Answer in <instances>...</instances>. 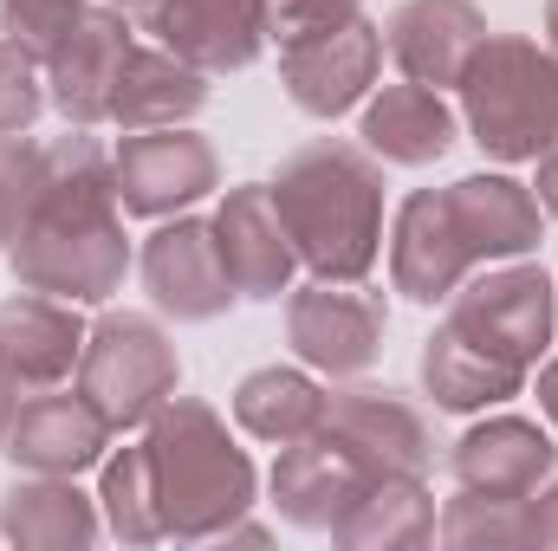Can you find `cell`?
Here are the masks:
<instances>
[{"label": "cell", "mask_w": 558, "mask_h": 551, "mask_svg": "<svg viewBox=\"0 0 558 551\" xmlns=\"http://www.w3.org/2000/svg\"><path fill=\"white\" fill-rule=\"evenodd\" d=\"M448 325L461 338H474L481 351H494L513 370H533L553 351L558 331V285L546 279V267L533 260H494L474 267L448 292Z\"/></svg>", "instance_id": "obj_6"}, {"label": "cell", "mask_w": 558, "mask_h": 551, "mask_svg": "<svg viewBox=\"0 0 558 551\" xmlns=\"http://www.w3.org/2000/svg\"><path fill=\"white\" fill-rule=\"evenodd\" d=\"M143 454H149L162 532L182 539V546L228 539V526L247 519V506L260 493V474H254L247 448L228 434V421L202 396L175 390L162 409L149 415L143 421Z\"/></svg>", "instance_id": "obj_3"}, {"label": "cell", "mask_w": 558, "mask_h": 551, "mask_svg": "<svg viewBox=\"0 0 558 551\" xmlns=\"http://www.w3.org/2000/svg\"><path fill=\"white\" fill-rule=\"evenodd\" d=\"M546 39H553V52H558V0H546Z\"/></svg>", "instance_id": "obj_37"}, {"label": "cell", "mask_w": 558, "mask_h": 551, "mask_svg": "<svg viewBox=\"0 0 558 551\" xmlns=\"http://www.w3.org/2000/svg\"><path fill=\"white\" fill-rule=\"evenodd\" d=\"M533 195H539V208H546V215L558 221V143L546 149V156H539V175H533Z\"/></svg>", "instance_id": "obj_34"}, {"label": "cell", "mask_w": 558, "mask_h": 551, "mask_svg": "<svg viewBox=\"0 0 558 551\" xmlns=\"http://www.w3.org/2000/svg\"><path fill=\"white\" fill-rule=\"evenodd\" d=\"M46 105H52L46 98V65L26 46L0 39V137H26Z\"/></svg>", "instance_id": "obj_30"}, {"label": "cell", "mask_w": 558, "mask_h": 551, "mask_svg": "<svg viewBox=\"0 0 558 551\" xmlns=\"http://www.w3.org/2000/svg\"><path fill=\"white\" fill-rule=\"evenodd\" d=\"M454 91L468 137L494 162H539L558 143V52L526 33H487Z\"/></svg>", "instance_id": "obj_4"}, {"label": "cell", "mask_w": 558, "mask_h": 551, "mask_svg": "<svg viewBox=\"0 0 558 551\" xmlns=\"http://www.w3.org/2000/svg\"><path fill=\"white\" fill-rule=\"evenodd\" d=\"M435 539L454 551L526 546V506L520 500H487V493H454L435 519Z\"/></svg>", "instance_id": "obj_29"}, {"label": "cell", "mask_w": 558, "mask_h": 551, "mask_svg": "<svg viewBox=\"0 0 558 551\" xmlns=\"http://www.w3.org/2000/svg\"><path fill=\"white\" fill-rule=\"evenodd\" d=\"M98 513H105V532L118 546H156V539H169L162 513H156V480H149L143 441L98 461Z\"/></svg>", "instance_id": "obj_28"}, {"label": "cell", "mask_w": 558, "mask_h": 551, "mask_svg": "<svg viewBox=\"0 0 558 551\" xmlns=\"http://www.w3.org/2000/svg\"><path fill=\"white\" fill-rule=\"evenodd\" d=\"M487 39V13L474 0H403L384 20V52L397 59L403 78L416 85H461L468 59Z\"/></svg>", "instance_id": "obj_19"}, {"label": "cell", "mask_w": 558, "mask_h": 551, "mask_svg": "<svg viewBox=\"0 0 558 551\" xmlns=\"http://www.w3.org/2000/svg\"><path fill=\"white\" fill-rule=\"evenodd\" d=\"M474 247L448 208V188H416L403 195L397 221H390V285L410 305H448V292L474 273Z\"/></svg>", "instance_id": "obj_14"}, {"label": "cell", "mask_w": 558, "mask_h": 551, "mask_svg": "<svg viewBox=\"0 0 558 551\" xmlns=\"http://www.w3.org/2000/svg\"><path fill=\"white\" fill-rule=\"evenodd\" d=\"M318 434L338 441V448L364 467V480H384V474H428V467H435V428H428L422 403L403 396V390H384V383L331 390Z\"/></svg>", "instance_id": "obj_9"}, {"label": "cell", "mask_w": 558, "mask_h": 551, "mask_svg": "<svg viewBox=\"0 0 558 551\" xmlns=\"http://www.w3.org/2000/svg\"><path fill=\"white\" fill-rule=\"evenodd\" d=\"M111 421L92 409V396L85 390H33L20 415H13V428H7V461L20 467V474H92L105 454H111Z\"/></svg>", "instance_id": "obj_15"}, {"label": "cell", "mask_w": 558, "mask_h": 551, "mask_svg": "<svg viewBox=\"0 0 558 551\" xmlns=\"http://www.w3.org/2000/svg\"><path fill=\"white\" fill-rule=\"evenodd\" d=\"M20 403H26V390L0 370V448H7V428H13V415H20Z\"/></svg>", "instance_id": "obj_35"}, {"label": "cell", "mask_w": 558, "mask_h": 551, "mask_svg": "<svg viewBox=\"0 0 558 551\" xmlns=\"http://www.w3.org/2000/svg\"><path fill=\"white\" fill-rule=\"evenodd\" d=\"M448 474H454L461 493L526 500L539 480L558 474V441L539 421H526V415H487V421H474L448 448Z\"/></svg>", "instance_id": "obj_16"}, {"label": "cell", "mask_w": 558, "mask_h": 551, "mask_svg": "<svg viewBox=\"0 0 558 551\" xmlns=\"http://www.w3.org/2000/svg\"><path fill=\"white\" fill-rule=\"evenodd\" d=\"M274 506L286 526H299V532H331L338 519H344V506L364 493V467L338 448V441H325V434H305V441H286L274 461Z\"/></svg>", "instance_id": "obj_21"}, {"label": "cell", "mask_w": 558, "mask_h": 551, "mask_svg": "<svg viewBox=\"0 0 558 551\" xmlns=\"http://www.w3.org/2000/svg\"><path fill=\"white\" fill-rule=\"evenodd\" d=\"M85 318L72 298H52V292H26L20 298H0V370L33 396V390H59L72 383L78 357H85Z\"/></svg>", "instance_id": "obj_17"}, {"label": "cell", "mask_w": 558, "mask_h": 551, "mask_svg": "<svg viewBox=\"0 0 558 551\" xmlns=\"http://www.w3.org/2000/svg\"><path fill=\"white\" fill-rule=\"evenodd\" d=\"M105 532V513L92 493H78L72 474H26L0 493V539L26 551H78Z\"/></svg>", "instance_id": "obj_23"}, {"label": "cell", "mask_w": 558, "mask_h": 551, "mask_svg": "<svg viewBox=\"0 0 558 551\" xmlns=\"http://www.w3.org/2000/svg\"><path fill=\"white\" fill-rule=\"evenodd\" d=\"M539 409H546V421L558 434V357H546V370H539Z\"/></svg>", "instance_id": "obj_36"}, {"label": "cell", "mask_w": 558, "mask_h": 551, "mask_svg": "<svg viewBox=\"0 0 558 551\" xmlns=\"http://www.w3.org/2000/svg\"><path fill=\"white\" fill-rule=\"evenodd\" d=\"M454 131L461 118L448 111V98L435 85H416V78H397L384 85L371 105H364V124L357 137L377 162H397V169H428L454 149Z\"/></svg>", "instance_id": "obj_22"}, {"label": "cell", "mask_w": 558, "mask_h": 551, "mask_svg": "<svg viewBox=\"0 0 558 551\" xmlns=\"http://www.w3.org/2000/svg\"><path fill=\"white\" fill-rule=\"evenodd\" d=\"M331 539L351 546V551L428 546V539H435V500H428L422 474H384V480H364V493L344 506V519L331 526Z\"/></svg>", "instance_id": "obj_26"}, {"label": "cell", "mask_w": 558, "mask_h": 551, "mask_svg": "<svg viewBox=\"0 0 558 551\" xmlns=\"http://www.w3.org/2000/svg\"><path fill=\"white\" fill-rule=\"evenodd\" d=\"M7 267L26 292H52L72 305H105L124 292L131 273V234L118 201V162L92 131L39 143L33 201L7 241Z\"/></svg>", "instance_id": "obj_1"}, {"label": "cell", "mask_w": 558, "mask_h": 551, "mask_svg": "<svg viewBox=\"0 0 558 551\" xmlns=\"http://www.w3.org/2000/svg\"><path fill=\"white\" fill-rule=\"evenodd\" d=\"M85 7H92V0H0V39L26 46V52L46 65V52L78 26Z\"/></svg>", "instance_id": "obj_31"}, {"label": "cell", "mask_w": 558, "mask_h": 551, "mask_svg": "<svg viewBox=\"0 0 558 551\" xmlns=\"http://www.w3.org/2000/svg\"><path fill=\"white\" fill-rule=\"evenodd\" d=\"M274 188V208L312 279H371L384 254V162L364 143H299Z\"/></svg>", "instance_id": "obj_2"}, {"label": "cell", "mask_w": 558, "mask_h": 551, "mask_svg": "<svg viewBox=\"0 0 558 551\" xmlns=\"http://www.w3.org/2000/svg\"><path fill=\"white\" fill-rule=\"evenodd\" d=\"M143 292L162 318L175 325H215L241 292L228 279V260H221V241H215V215H169L137 254Z\"/></svg>", "instance_id": "obj_10"}, {"label": "cell", "mask_w": 558, "mask_h": 551, "mask_svg": "<svg viewBox=\"0 0 558 551\" xmlns=\"http://www.w3.org/2000/svg\"><path fill=\"white\" fill-rule=\"evenodd\" d=\"M448 208H454V221H461V234H468V247H474L481 267L526 260L546 241V208H539L533 182H513L500 169L448 182Z\"/></svg>", "instance_id": "obj_20"}, {"label": "cell", "mask_w": 558, "mask_h": 551, "mask_svg": "<svg viewBox=\"0 0 558 551\" xmlns=\"http://www.w3.org/2000/svg\"><path fill=\"white\" fill-rule=\"evenodd\" d=\"M422 390L428 403L448 415H487L500 403H513L526 390V370L500 364L494 351H481L474 338H461L448 318L422 338Z\"/></svg>", "instance_id": "obj_24"}, {"label": "cell", "mask_w": 558, "mask_h": 551, "mask_svg": "<svg viewBox=\"0 0 558 551\" xmlns=\"http://www.w3.org/2000/svg\"><path fill=\"white\" fill-rule=\"evenodd\" d=\"M131 20L124 7H105L92 0L78 13V26L46 52V98L65 124L92 131V124H111V98H118V78H124V59H131Z\"/></svg>", "instance_id": "obj_13"}, {"label": "cell", "mask_w": 558, "mask_h": 551, "mask_svg": "<svg viewBox=\"0 0 558 551\" xmlns=\"http://www.w3.org/2000/svg\"><path fill=\"white\" fill-rule=\"evenodd\" d=\"M143 26L182 65H195L208 78H228V72H247V65L267 59L274 0H149Z\"/></svg>", "instance_id": "obj_12"}, {"label": "cell", "mask_w": 558, "mask_h": 551, "mask_svg": "<svg viewBox=\"0 0 558 551\" xmlns=\"http://www.w3.org/2000/svg\"><path fill=\"white\" fill-rule=\"evenodd\" d=\"M520 506H526V546H558V480H539Z\"/></svg>", "instance_id": "obj_33"}, {"label": "cell", "mask_w": 558, "mask_h": 551, "mask_svg": "<svg viewBox=\"0 0 558 551\" xmlns=\"http://www.w3.org/2000/svg\"><path fill=\"white\" fill-rule=\"evenodd\" d=\"M325 383L312 377V370H292V364H267V370H247L241 383H234V421L254 434V441H305V434H318V421H325Z\"/></svg>", "instance_id": "obj_27"}, {"label": "cell", "mask_w": 558, "mask_h": 551, "mask_svg": "<svg viewBox=\"0 0 558 551\" xmlns=\"http://www.w3.org/2000/svg\"><path fill=\"white\" fill-rule=\"evenodd\" d=\"M105 7H124V13H143V7H149V0H105Z\"/></svg>", "instance_id": "obj_38"}, {"label": "cell", "mask_w": 558, "mask_h": 551, "mask_svg": "<svg viewBox=\"0 0 558 551\" xmlns=\"http://www.w3.org/2000/svg\"><path fill=\"white\" fill-rule=\"evenodd\" d=\"M215 241H221V260L241 298H286L292 273H299V247L286 234L274 208V188L267 182H241L221 195L215 208Z\"/></svg>", "instance_id": "obj_18"}, {"label": "cell", "mask_w": 558, "mask_h": 551, "mask_svg": "<svg viewBox=\"0 0 558 551\" xmlns=\"http://www.w3.org/2000/svg\"><path fill=\"white\" fill-rule=\"evenodd\" d=\"M364 0H274V39H305V33H325V26H344L357 20Z\"/></svg>", "instance_id": "obj_32"}, {"label": "cell", "mask_w": 558, "mask_h": 551, "mask_svg": "<svg viewBox=\"0 0 558 551\" xmlns=\"http://www.w3.org/2000/svg\"><path fill=\"white\" fill-rule=\"evenodd\" d=\"M390 305L364 279H312L286 292V344L318 377H364L384 351Z\"/></svg>", "instance_id": "obj_7"}, {"label": "cell", "mask_w": 558, "mask_h": 551, "mask_svg": "<svg viewBox=\"0 0 558 551\" xmlns=\"http://www.w3.org/2000/svg\"><path fill=\"white\" fill-rule=\"evenodd\" d=\"M208 105V72L182 65L162 46H131L118 98H111V124L118 131H162V124H189Z\"/></svg>", "instance_id": "obj_25"}, {"label": "cell", "mask_w": 558, "mask_h": 551, "mask_svg": "<svg viewBox=\"0 0 558 551\" xmlns=\"http://www.w3.org/2000/svg\"><path fill=\"white\" fill-rule=\"evenodd\" d=\"M384 72V26H371L364 13L344 20V26H325V33H305V39H286L279 46V85L286 98L305 111V118H344L371 98Z\"/></svg>", "instance_id": "obj_11"}, {"label": "cell", "mask_w": 558, "mask_h": 551, "mask_svg": "<svg viewBox=\"0 0 558 551\" xmlns=\"http://www.w3.org/2000/svg\"><path fill=\"white\" fill-rule=\"evenodd\" d=\"M78 390L92 396V409L111 428H143L182 390V357L169 344V331L143 311H105L85 331V357H78Z\"/></svg>", "instance_id": "obj_5"}, {"label": "cell", "mask_w": 558, "mask_h": 551, "mask_svg": "<svg viewBox=\"0 0 558 551\" xmlns=\"http://www.w3.org/2000/svg\"><path fill=\"white\" fill-rule=\"evenodd\" d=\"M118 162V201L137 221H169L189 215L202 195L221 188V156L215 143L189 124H162V131H124V143L111 149Z\"/></svg>", "instance_id": "obj_8"}]
</instances>
